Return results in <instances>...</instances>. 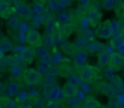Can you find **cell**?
Returning <instances> with one entry per match:
<instances>
[{
  "mask_svg": "<svg viewBox=\"0 0 124 108\" xmlns=\"http://www.w3.org/2000/svg\"><path fill=\"white\" fill-rule=\"evenodd\" d=\"M23 79L29 85H38L42 80V76L36 71V69H27L23 71Z\"/></svg>",
  "mask_w": 124,
  "mask_h": 108,
  "instance_id": "cell-1",
  "label": "cell"
},
{
  "mask_svg": "<svg viewBox=\"0 0 124 108\" xmlns=\"http://www.w3.org/2000/svg\"><path fill=\"white\" fill-rule=\"evenodd\" d=\"M25 41H27L28 46L31 47V48H39V47H41L42 43H43L40 33L38 30H35V29L28 30L27 36H25Z\"/></svg>",
  "mask_w": 124,
  "mask_h": 108,
  "instance_id": "cell-2",
  "label": "cell"
},
{
  "mask_svg": "<svg viewBox=\"0 0 124 108\" xmlns=\"http://www.w3.org/2000/svg\"><path fill=\"white\" fill-rule=\"evenodd\" d=\"M78 76H80V78H81V80L83 83H90L95 78V70L92 65L85 64V65L81 66Z\"/></svg>",
  "mask_w": 124,
  "mask_h": 108,
  "instance_id": "cell-3",
  "label": "cell"
},
{
  "mask_svg": "<svg viewBox=\"0 0 124 108\" xmlns=\"http://www.w3.org/2000/svg\"><path fill=\"white\" fill-rule=\"evenodd\" d=\"M87 60H88V53H87L85 49H80V50L75 52V54H74V63L77 66L85 65Z\"/></svg>",
  "mask_w": 124,
  "mask_h": 108,
  "instance_id": "cell-4",
  "label": "cell"
},
{
  "mask_svg": "<svg viewBox=\"0 0 124 108\" xmlns=\"http://www.w3.org/2000/svg\"><path fill=\"white\" fill-rule=\"evenodd\" d=\"M124 58L121 53H117V52H113L112 54H110V66L115 70L119 69L122 66V63H123Z\"/></svg>",
  "mask_w": 124,
  "mask_h": 108,
  "instance_id": "cell-5",
  "label": "cell"
},
{
  "mask_svg": "<svg viewBox=\"0 0 124 108\" xmlns=\"http://www.w3.org/2000/svg\"><path fill=\"white\" fill-rule=\"evenodd\" d=\"M74 29H75V24L72 22L66 23V24H63V27L59 30V38L60 40H66L69 36L72 34Z\"/></svg>",
  "mask_w": 124,
  "mask_h": 108,
  "instance_id": "cell-6",
  "label": "cell"
},
{
  "mask_svg": "<svg viewBox=\"0 0 124 108\" xmlns=\"http://www.w3.org/2000/svg\"><path fill=\"white\" fill-rule=\"evenodd\" d=\"M21 57H22L23 63H25V64H31L33 60H34V58H35V52L33 50L31 47H24V48L22 49Z\"/></svg>",
  "mask_w": 124,
  "mask_h": 108,
  "instance_id": "cell-7",
  "label": "cell"
},
{
  "mask_svg": "<svg viewBox=\"0 0 124 108\" xmlns=\"http://www.w3.org/2000/svg\"><path fill=\"white\" fill-rule=\"evenodd\" d=\"M16 13L19 16V17H23V18H29L30 14H31V10L28 5H24V4H18L15 8Z\"/></svg>",
  "mask_w": 124,
  "mask_h": 108,
  "instance_id": "cell-8",
  "label": "cell"
},
{
  "mask_svg": "<svg viewBox=\"0 0 124 108\" xmlns=\"http://www.w3.org/2000/svg\"><path fill=\"white\" fill-rule=\"evenodd\" d=\"M112 34H113V33H112V30H111L108 23L102 24V25L100 27V29L98 30V36H99V38H101V40H108V38L112 36Z\"/></svg>",
  "mask_w": 124,
  "mask_h": 108,
  "instance_id": "cell-9",
  "label": "cell"
},
{
  "mask_svg": "<svg viewBox=\"0 0 124 108\" xmlns=\"http://www.w3.org/2000/svg\"><path fill=\"white\" fill-rule=\"evenodd\" d=\"M62 91H63V95H65L66 97L76 96V94L78 93V86L72 85V84H70L69 82H66V83H65V85L63 86Z\"/></svg>",
  "mask_w": 124,
  "mask_h": 108,
  "instance_id": "cell-10",
  "label": "cell"
},
{
  "mask_svg": "<svg viewBox=\"0 0 124 108\" xmlns=\"http://www.w3.org/2000/svg\"><path fill=\"white\" fill-rule=\"evenodd\" d=\"M63 96H64V95H63V91H62V89H60L58 85H53V86L49 89V93H48V99H49V100L59 101Z\"/></svg>",
  "mask_w": 124,
  "mask_h": 108,
  "instance_id": "cell-11",
  "label": "cell"
},
{
  "mask_svg": "<svg viewBox=\"0 0 124 108\" xmlns=\"http://www.w3.org/2000/svg\"><path fill=\"white\" fill-rule=\"evenodd\" d=\"M96 59H98V64H99L101 67H107V66L110 65V54H108L107 52H105V50L99 52Z\"/></svg>",
  "mask_w": 124,
  "mask_h": 108,
  "instance_id": "cell-12",
  "label": "cell"
},
{
  "mask_svg": "<svg viewBox=\"0 0 124 108\" xmlns=\"http://www.w3.org/2000/svg\"><path fill=\"white\" fill-rule=\"evenodd\" d=\"M23 69L21 67V65L19 64H13L12 66H10V73H11V77L13 78V79H19L22 76H23Z\"/></svg>",
  "mask_w": 124,
  "mask_h": 108,
  "instance_id": "cell-13",
  "label": "cell"
},
{
  "mask_svg": "<svg viewBox=\"0 0 124 108\" xmlns=\"http://www.w3.org/2000/svg\"><path fill=\"white\" fill-rule=\"evenodd\" d=\"M51 70V63L48 61V60H45V59H42L41 61H39L38 63V67H36V71L39 72L40 74H46V73H48V71Z\"/></svg>",
  "mask_w": 124,
  "mask_h": 108,
  "instance_id": "cell-14",
  "label": "cell"
},
{
  "mask_svg": "<svg viewBox=\"0 0 124 108\" xmlns=\"http://www.w3.org/2000/svg\"><path fill=\"white\" fill-rule=\"evenodd\" d=\"M7 91L11 96H16L19 94L21 91V84L18 80H12L8 85H7Z\"/></svg>",
  "mask_w": 124,
  "mask_h": 108,
  "instance_id": "cell-15",
  "label": "cell"
},
{
  "mask_svg": "<svg viewBox=\"0 0 124 108\" xmlns=\"http://www.w3.org/2000/svg\"><path fill=\"white\" fill-rule=\"evenodd\" d=\"M84 108H101V105L99 103V101L95 97H85L84 99V103H83Z\"/></svg>",
  "mask_w": 124,
  "mask_h": 108,
  "instance_id": "cell-16",
  "label": "cell"
},
{
  "mask_svg": "<svg viewBox=\"0 0 124 108\" xmlns=\"http://www.w3.org/2000/svg\"><path fill=\"white\" fill-rule=\"evenodd\" d=\"M13 48V44H12V41L8 40V38H2L0 41V52L1 53H7L10 50H12Z\"/></svg>",
  "mask_w": 124,
  "mask_h": 108,
  "instance_id": "cell-17",
  "label": "cell"
},
{
  "mask_svg": "<svg viewBox=\"0 0 124 108\" xmlns=\"http://www.w3.org/2000/svg\"><path fill=\"white\" fill-rule=\"evenodd\" d=\"M10 13V4L5 0H0V17L7 18Z\"/></svg>",
  "mask_w": 124,
  "mask_h": 108,
  "instance_id": "cell-18",
  "label": "cell"
},
{
  "mask_svg": "<svg viewBox=\"0 0 124 108\" xmlns=\"http://www.w3.org/2000/svg\"><path fill=\"white\" fill-rule=\"evenodd\" d=\"M45 29H46V33L48 35H53L54 31H55V29H57V22L53 21V19H49L48 22H46Z\"/></svg>",
  "mask_w": 124,
  "mask_h": 108,
  "instance_id": "cell-19",
  "label": "cell"
},
{
  "mask_svg": "<svg viewBox=\"0 0 124 108\" xmlns=\"http://www.w3.org/2000/svg\"><path fill=\"white\" fill-rule=\"evenodd\" d=\"M54 73L52 70H49L48 73H46V79H45V86L46 88H52L54 85Z\"/></svg>",
  "mask_w": 124,
  "mask_h": 108,
  "instance_id": "cell-20",
  "label": "cell"
},
{
  "mask_svg": "<svg viewBox=\"0 0 124 108\" xmlns=\"http://www.w3.org/2000/svg\"><path fill=\"white\" fill-rule=\"evenodd\" d=\"M88 19H89L92 23H93V22L96 23V22H99V21L101 19V13H100L98 10H95V8H94V10H90L89 13H88Z\"/></svg>",
  "mask_w": 124,
  "mask_h": 108,
  "instance_id": "cell-21",
  "label": "cell"
},
{
  "mask_svg": "<svg viewBox=\"0 0 124 108\" xmlns=\"http://www.w3.org/2000/svg\"><path fill=\"white\" fill-rule=\"evenodd\" d=\"M87 44H88V40H87L85 36L77 37V40H76V42H75V46H76L77 48H80V49H83V47H87Z\"/></svg>",
  "mask_w": 124,
  "mask_h": 108,
  "instance_id": "cell-22",
  "label": "cell"
},
{
  "mask_svg": "<svg viewBox=\"0 0 124 108\" xmlns=\"http://www.w3.org/2000/svg\"><path fill=\"white\" fill-rule=\"evenodd\" d=\"M87 47H88V49H89L92 53H94V52H98V50L102 52V49H104V46H101V44H100V43H98V42L88 43V44H87Z\"/></svg>",
  "mask_w": 124,
  "mask_h": 108,
  "instance_id": "cell-23",
  "label": "cell"
},
{
  "mask_svg": "<svg viewBox=\"0 0 124 108\" xmlns=\"http://www.w3.org/2000/svg\"><path fill=\"white\" fill-rule=\"evenodd\" d=\"M68 82H69L70 84H72V85H76V86H78V85L82 83V80H81V78H80L78 74H70Z\"/></svg>",
  "mask_w": 124,
  "mask_h": 108,
  "instance_id": "cell-24",
  "label": "cell"
},
{
  "mask_svg": "<svg viewBox=\"0 0 124 108\" xmlns=\"http://www.w3.org/2000/svg\"><path fill=\"white\" fill-rule=\"evenodd\" d=\"M58 22H60L62 24L70 23L71 22V16L70 14H66V13H62V14L58 16Z\"/></svg>",
  "mask_w": 124,
  "mask_h": 108,
  "instance_id": "cell-25",
  "label": "cell"
},
{
  "mask_svg": "<svg viewBox=\"0 0 124 108\" xmlns=\"http://www.w3.org/2000/svg\"><path fill=\"white\" fill-rule=\"evenodd\" d=\"M1 63L4 66H12L13 64H16V58L15 57H6V58H4V60Z\"/></svg>",
  "mask_w": 124,
  "mask_h": 108,
  "instance_id": "cell-26",
  "label": "cell"
},
{
  "mask_svg": "<svg viewBox=\"0 0 124 108\" xmlns=\"http://www.w3.org/2000/svg\"><path fill=\"white\" fill-rule=\"evenodd\" d=\"M80 99L77 97V96H71V97H68V103H69V106H71V107H76V106H78L80 105Z\"/></svg>",
  "mask_w": 124,
  "mask_h": 108,
  "instance_id": "cell-27",
  "label": "cell"
},
{
  "mask_svg": "<svg viewBox=\"0 0 124 108\" xmlns=\"http://www.w3.org/2000/svg\"><path fill=\"white\" fill-rule=\"evenodd\" d=\"M115 69H112L111 66L110 67H107L106 70H105V76H106V78L107 79H110V80H113V78H115Z\"/></svg>",
  "mask_w": 124,
  "mask_h": 108,
  "instance_id": "cell-28",
  "label": "cell"
},
{
  "mask_svg": "<svg viewBox=\"0 0 124 108\" xmlns=\"http://www.w3.org/2000/svg\"><path fill=\"white\" fill-rule=\"evenodd\" d=\"M102 6L105 10H112L115 7V0H104Z\"/></svg>",
  "mask_w": 124,
  "mask_h": 108,
  "instance_id": "cell-29",
  "label": "cell"
},
{
  "mask_svg": "<svg viewBox=\"0 0 124 108\" xmlns=\"http://www.w3.org/2000/svg\"><path fill=\"white\" fill-rule=\"evenodd\" d=\"M108 25H110L112 33H117V31L119 30V27H121V25H119V22H117V21H112V22H110Z\"/></svg>",
  "mask_w": 124,
  "mask_h": 108,
  "instance_id": "cell-30",
  "label": "cell"
},
{
  "mask_svg": "<svg viewBox=\"0 0 124 108\" xmlns=\"http://www.w3.org/2000/svg\"><path fill=\"white\" fill-rule=\"evenodd\" d=\"M63 49H64V52H66L69 54H75V49L71 44H68V43L63 44Z\"/></svg>",
  "mask_w": 124,
  "mask_h": 108,
  "instance_id": "cell-31",
  "label": "cell"
},
{
  "mask_svg": "<svg viewBox=\"0 0 124 108\" xmlns=\"http://www.w3.org/2000/svg\"><path fill=\"white\" fill-rule=\"evenodd\" d=\"M60 63H62V55L58 54V53H55V54L53 55V58H52V64L58 65V64H60Z\"/></svg>",
  "mask_w": 124,
  "mask_h": 108,
  "instance_id": "cell-32",
  "label": "cell"
},
{
  "mask_svg": "<svg viewBox=\"0 0 124 108\" xmlns=\"http://www.w3.org/2000/svg\"><path fill=\"white\" fill-rule=\"evenodd\" d=\"M46 108H59V103H58V101L48 100V102L46 103Z\"/></svg>",
  "mask_w": 124,
  "mask_h": 108,
  "instance_id": "cell-33",
  "label": "cell"
},
{
  "mask_svg": "<svg viewBox=\"0 0 124 108\" xmlns=\"http://www.w3.org/2000/svg\"><path fill=\"white\" fill-rule=\"evenodd\" d=\"M18 22H19V19H18L17 17H12V18L10 19V22H8V25H10L11 28H16V27L18 25Z\"/></svg>",
  "mask_w": 124,
  "mask_h": 108,
  "instance_id": "cell-34",
  "label": "cell"
},
{
  "mask_svg": "<svg viewBox=\"0 0 124 108\" xmlns=\"http://www.w3.org/2000/svg\"><path fill=\"white\" fill-rule=\"evenodd\" d=\"M43 11V6L41 2H35V12L36 13H41Z\"/></svg>",
  "mask_w": 124,
  "mask_h": 108,
  "instance_id": "cell-35",
  "label": "cell"
},
{
  "mask_svg": "<svg viewBox=\"0 0 124 108\" xmlns=\"http://www.w3.org/2000/svg\"><path fill=\"white\" fill-rule=\"evenodd\" d=\"M0 108H6V100L0 97Z\"/></svg>",
  "mask_w": 124,
  "mask_h": 108,
  "instance_id": "cell-36",
  "label": "cell"
},
{
  "mask_svg": "<svg viewBox=\"0 0 124 108\" xmlns=\"http://www.w3.org/2000/svg\"><path fill=\"white\" fill-rule=\"evenodd\" d=\"M80 2H81V5H82V6L85 7V6H88V5H89L90 0H80Z\"/></svg>",
  "mask_w": 124,
  "mask_h": 108,
  "instance_id": "cell-37",
  "label": "cell"
},
{
  "mask_svg": "<svg viewBox=\"0 0 124 108\" xmlns=\"http://www.w3.org/2000/svg\"><path fill=\"white\" fill-rule=\"evenodd\" d=\"M60 1H62V5H63V6H68V5L71 4L72 0H60Z\"/></svg>",
  "mask_w": 124,
  "mask_h": 108,
  "instance_id": "cell-38",
  "label": "cell"
},
{
  "mask_svg": "<svg viewBox=\"0 0 124 108\" xmlns=\"http://www.w3.org/2000/svg\"><path fill=\"white\" fill-rule=\"evenodd\" d=\"M35 1H39V2H43L45 0H35Z\"/></svg>",
  "mask_w": 124,
  "mask_h": 108,
  "instance_id": "cell-39",
  "label": "cell"
},
{
  "mask_svg": "<svg viewBox=\"0 0 124 108\" xmlns=\"http://www.w3.org/2000/svg\"><path fill=\"white\" fill-rule=\"evenodd\" d=\"M121 67H123V70H124V60H123V63H122V66Z\"/></svg>",
  "mask_w": 124,
  "mask_h": 108,
  "instance_id": "cell-40",
  "label": "cell"
}]
</instances>
